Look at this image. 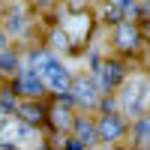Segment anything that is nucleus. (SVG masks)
I'll return each mask as SVG.
<instances>
[{
	"instance_id": "nucleus-13",
	"label": "nucleus",
	"mask_w": 150,
	"mask_h": 150,
	"mask_svg": "<svg viewBox=\"0 0 150 150\" xmlns=\"http://www.w3.org/2000/svg\"><path fill=\"white\" fill-rule=\"evenodd\" d=\"M3 48H6V33L0 30V51H3Z\"/></svg>"
},
{
	"instance_id": "nucleus-7",
	"label": "nucleus",
	"mask_w": 150,
	"mask_h": 150,
	"mask_svg": "<svg viewBox=\"0 0 150 150\" xmlns=\"http://www.w3.org/2000/svg\"><path fill=\"white\" fill-rule=\"evenodd\" d=\"M117 39H120V45H123V48H129V45H135V30L129 27V24H123V27L117 30Z\"/></svg>"
},
{
	"instance_id": "nucleus-6",
	"label": "nucleus",
	"mask_w": 150,
	"mask_h": 150,
	"mask_svg": "<svg viewBox=\"0 0 150 150\" xmlns=\"http://www.w3.org/2000/svg\"><path fill=\"white\" fill-rule=\"evenodd\" d=\"M75 96H78V102H87V105H90L93 99H96V90H93V84L78 81V84H75Z\"/></svg>"
},
{
	"instance_id": "nucleus-4",
	"label": "nucleus",
	"mask_w": 150,
	"mask_h": 150,
	"mask_svg": "<svg viewBox=\"0 0 150 150\" xmlns=\"http://www.w3.org/2000/svg\"><path fill=\"white\" fill-rule=\"evenodd\" d=\"M99 132H102V138L111 141V138H117V135L123 132V123H120L117 117H105V120H102V126H99Z\"/></svg>"
},
{
	"instance_id": "nucleus-2",
	"label": "nucleus",
	"mask_w": 150,
	"mask_h": 150,
	"mask_svg": "<svg viewBox=\"0 0 150 150\" xmlns=\"http://www.w3.org/2000/svg\"><path fill=\"white\" fill-rule=\"evenodd\" d=\"M63 27L72 33V39H84L87 36V27H90V21H87V15H69L63 21Z\"/></svg>"
},
{
	"instance_id": "nucleus-5",
	"label": "nucleus",
	"mask_w": 150,
	"mask_h": 150,
	"mask_svg": "<svg viewBox=\"0 0 150 150\" xmlns=\"http://www.w3.org/2000/svg\"><path fill=\"white\" fill-rule=\"evenodd\" d=\"M12 135H18V144L21 147H33V144H39V135H36L30 126H15V132Z\"/></svg>"
},
{
	"instance_id": "nucleus-3",
	"label": "nucleus",
	"mask_w": 150,
	"mask_h": 150,
	"mask_svg": "<svg viewBox=\"0 0 150 150\" xmlns=\"http://www.w3.org/2000/svg\"><path fill=\"white\" fill-rule=\"evenodd\" d=\"M21 87H24V93L36 96V93H42V78H39V75H36V72L30 69V72H24V78H21Z\"/></svg>"
},
{
	"instance_id": "nucleus-11",
	"label": "nucleus",
	"mask_w": 150,
	"mask_h": 150,
	"mask_svg": "<svg viewBox=\"0 0 150 150\" xmlns=\"http://www.w3.org/2000/svg\"><path fill=\"white\" fill-rule=\"evenodd\" d=\"M0 69H15V57H9V54H0Z\"/></svg>"
},
{
	"instance_id": "nucleus-1",
	"label": "nucleus",
	"mask_w": 150,
	"mask_h": 150,
	"mask_svg": "<svg viewBox=\"0 0 150 150\" xmlns=\"http://www.w3.org/2000/svg\"><path fill=\"white\" fill-rule=\"evenodd\" d=\"M144 78H135L126 84V90H123V108H126V114H141V108L147 102V90H144Z\"/></svg>"
},
{
	"instance_id": "nucleus-12",
	"label": "nucleus",
	"mask_w": 150,
	"mask_h": 150,
	"mask_svg": "<svg viewBox=\"0 0 150 150\" xmlns=\"http://www.w3.org/2000/svg\"><path fill=\"white\" fill-rule=\"evenodd\" d=\"M138 141H141V144L147 141V123H144V120L138 123Z\"/></svg>"
},
{
	"instance_id": "nucleus-10",
	"label": "nucleus",
	"mask_w": 150,
	"mask_h": 150,
	"mask_svg": "<svg viewBox=\"0 0 150 150\" xmlns=\"http://www.w3.org/2000/svg\"><path fill=\"white\" fill-rule=\"evenodd\" d=\"M54 123H57V126H69V117H66L63 108H54Z\"/></svg>"
},
{
	"instance_id": "nucleus-9",
	"label": "nucleus",
	"mask_w": 150,
	"mask_h": 150,
	"mask_svg": "<svg viewBox=\"0 0 150 150\" xmlns=\"http://www.w3.org/2000/svg\"><path fill=\"white\" fill-rule=\"evenodd\" d=\"M78 132H81V141H87V144L93 141V126L90 123H78Z\"/></svg>"
},
{
	"instance_id": "nucleus-8",
	"label": "nucleus",
	"mask_w": 150,
	"mask_h": 150,
	"mask_svg": "<svg viewBox=\"0 0 150 150\" xmlns=\"http://www.w3.org/2000/svg\"><path fill=\"white\" fill-rule=\"evenodd\" d=\"M21 27H24V18H21V15H12V18L6 21V30H9V33H18Z\"/></svg>"
}]
</instances>
